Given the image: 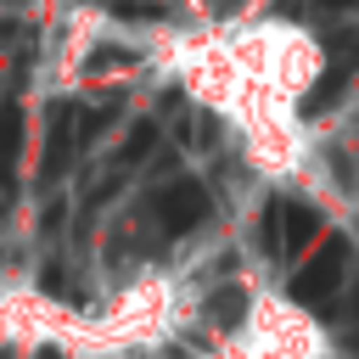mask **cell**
I'll use <instances>...</instances> for the list:
<instances>
[{"label":"cell","mask_w":359,"mask_h":359,"mask_svg":"<svg viewBox=\"0 0 359 359\" xmlns=\"http://www.w3.org/2000/svg\"><path fill=\"white\" fill-rule=\"evenodd\" d=\"M342 275H348V241H342V236H325V241L314 247V258L292 275V297H297L303 309H320V303L342 286Z\"/></svg>","instance_id":"obj_1"},{"label":"cell","mask_w":359,"mask_h":359,"mask_svg":"<svg viewBox=\"0 0 359 359\" xmlns=\"http://www.w3.org/2000/svg\"><path fill=\"white\" fill-rule=\"evenodd\" d=\"M79 151H84L79 146V107L73 101H50V112H45V151H39V185H56L73 168Z\"/></svg>","instance_id":"obj_2"},{"label":"cell","mask_w":359,"mask_h":359,"mask_svg":"<svg viewBox=\"0 0 359 359\" xmlns=\"http://www.w3.org/2000/svg\"><path fill=\"white\" fill-rule=\"evenodd\" d=\"M258 236H264L269 252H303L320 236V208H309V202H269Z\"/></svg>","instance_id":"obj_3"},{"label":"cell","mask_w":359,"mask_h":359,"mask_svg":"<svg viewBox=\"0 0 359 359\" xmlns=\"http://www.w3.org/2000/svg\"><path fill=\"white\" fill-rule=\"evenodd\" d=\"M151 213H157V224H163L168 236H185V230L208 224L213 202H208V191H202L196 180H168V185L151 196Z\"/></svg>","instance_id":"obj_4"},{"label":"cell","mask_w":359,"mask_h":359,"mask_svg":"<svg viewBox=\"0 0 359 359\" xmlns=\"http://www.w3.org/2000/svg\"><path fill=\"white\" fill-rule=\"evenodd\" d=\"M22 129H28V118H22V101L11 95V101H0V208H11V196H17V157H22Z\"/></svg>","instance_id":"obj_5"},{"label":"cell","mask_w":359,"mask_h":359,"mask_svg":"<svg viewBox=\"0 0 359 359\" xmlns=\"http://www.w3.org/2000/svg\"><path fill=\"white\" fill-rule=\"evenodd\" d=\"M241 309H247V292H241V286H224V292H213V297H208V314H213L219 325H236V320H241Z\"/></svg>","instance_id":"obj_6"},{"label":"cell","mask_w":359,"mask_h":359,"mask_svg":"<svg viewBox=\"0 0 359 359\" xmlns=\"http://www.w3.org/2000/svg\"><path fill=\"white\" fill-rule=\"evenodd\" d=\"M129 62H135L129 50H95V56L84 62V67H90V73H107V67H129Z\"/></svg>","instance_id":"obj_7"},{"label":"cell","mask_w":359,"mask_h":359,"mask_svg":"<svg viewBox=\"0 0 359 359\" xmlns=\"http://www.w3.org/2000/svg\"><path fill=\"white\" fill-rule=\"evenodd\" d=\"M112 11L118 17H140V22L146 17H163V6H135V0H112Z\"/></svg>","instance_id":"obj_8"},{"label":"cell","mask_w":359,"mask_h":359,"mask_svg":"<svg viewBox=\"0 0 359 359\" xmlns=\"http://www.w3.org/2000/svg\"><path fill=\"white\" fill-rule=\"evenodd\" d=\"M320 6H325V11H348L353 0H320Z\"/></svg>","instance_id":"obj_9"},{"label":"cell","mask_w":359,"mask_h":359,"mask_svg":"<svg viewBox=\"0 0 359 359\" xmlns=\"http://www.w3.org/2000/svg\"><path fill=\"white\" fill-rule=\"evenodd\" d=\"M11 34H17V22H11V17H0V39H11Z\"/></svg>","instance_id":"obj_10"},{"label":"cell","mask_w":359,"mask_h":359,"mask_svg":"<svg viewBox=\"0 0 359 359\" xmlns=\"http://www.w3.org/2000/svg\"><path fill=\"white\" fill-rule=\"evenodd\" d=\"M353 314H359V309H353ZM348 348H359V320L348 325Z\"/></svg>","instance_id":"obj_11"},{"label":"cell","mask_w":359,"mask_h":359,"mask_svg":"<svg viewBox=\"0 0 359 359\" xmlns=\"http://www.w3.org/2000/svg\"><path fill=\"white\" fill-rule=\"evenodd\" d=\"M39 359H62V353H56V348H39Z\"/></svg>","instance_id":"obj_12"},{"label":"cell","mask_w":359,"mask_h":359,"mask_svg":"<svg viewBox=\"0 0 359 359\" xmlns=\"http://www.w3.org/2000/svg\"><path fill=\"white\" fill-rule=\"evenodd\" d=\"M0 359H6V353H0Z\"/></svg>","instance_id":"obj_13"}]
</instances>
